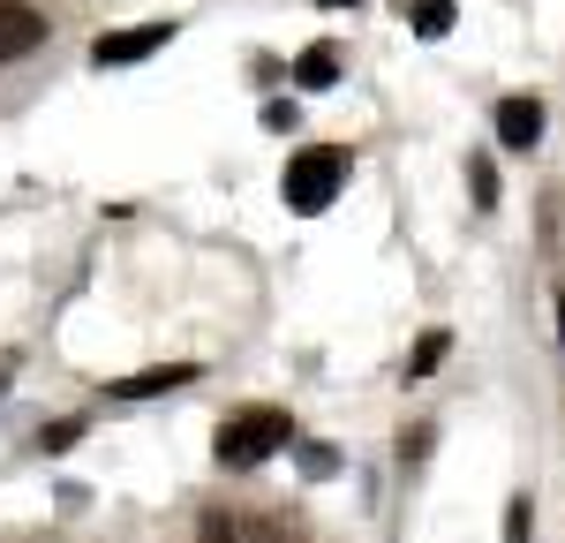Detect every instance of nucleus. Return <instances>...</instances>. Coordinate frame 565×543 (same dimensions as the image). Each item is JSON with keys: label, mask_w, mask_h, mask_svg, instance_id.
Here are the masks:
<instances>
[{"label": "nucleus", "mask_w": 565, "mask_h": 543, "mask_svg": "<svg viewBox=\"0 0 565 543\" xmlns=\"http://www.w3.org/2000/svg\"><path fill=\"white\" fill-rule=\"evenodd\" d=\"M174 31L181 23H129V31H106V39L90 45V68H136V61H151Z\"/></svg>", "instance_id": "obj_3"}, {"label": "nucleus", "mask_w": 565, "mask_h": 543, "mask_svg": "<svg viewBox=\"0 0 565 543\" xmlns=\"http://www.w3.org/2000/svg\"><path fill=\"white\" fill-rule=\"evenodd\" d=\"M505 543H527V498L513 505V521H505Z\"/></svg>", "instance_id": "obj_14"}, {"label": "nucleus", "mask_w": 565, "mask_h": 543, "mask_svg": "<svg viewBox=\"0 0 565 543\" xmlns=\"http://www.w3.org/2000/svg\"><path fill=\"white\" fill-rule=\"evenodd\" d=\"M535 136H543V98H498V143L535 151Z\"/></svg>", "instance_id": "obj_6"}, {"label": "nucleus", "mask_w": 565, "mask_h": 543, "mask_svg": "<svg viewBox=\"0 0 565 543\" xmlns=\"http://www.w3.org/2000/svg\"><path fill=\"white\" fill-rule=\"evenodd\" d=\"M196 543H242V529H234V521H226V513H204V521H196Z\"/></svg>", "instance_id": "obj_10"}, {"label": "nucleus", "mask_w": 565, "mask_h": 543, "mask_svg": "<svg viewBox=\"0 0 565 543\" xmlns=\"http://www.w3.org/2000/svg\"><path fill=\"white\" fill-rule=\"evenodd\" d=\"M242 543H302V536H295V529H287L279 513H257V521L242 529Z\"/></svg>", "instance_id": "obj_8"}, {"label": "nucleus", "mask_w": 565, "mask_h": 543, "mask_svg": "<svg viewBox=\"0 0 565 543\" xmlns=\"http://www.w3.org/2000/svg\"><path fill=\"white\" fill-rule=\"evenodd\" d=\"M324 8H354V0H324Z\"/></svg>", "instance_id": "obj_16"}, {"label": "nucleus", "mask_w": 565, "mask_h": 543, "mask_svg": "<svg viewBox=\"0 0 565 543\" xmlns=\"http://www.w3.org/2000/svg\"><path fill=\"white\" fill-rule=\"evenodd\" d=\"M8 370H15V362H0V385H8Z\"/></svg>", "instance_id": "obj_15"}, {"label": "nucleus", "mask_w": 565, "mask_h": 543, "mask_svg": "<svg viewBox=\"0 0 565 543\" xmlns=\"http://www.w3.org/2000/svg\"><path fill=\"white\" fill-rule=\"evenodd\" d=\"M468 181H476V204L490 212V204H498V174H490V159H468Z\"/></svg>", "instance_id": "obj_12"}, {"label": "nucleus", "mask_w": 565, "mask_h": 543, "mask_svg": "<svg viewBox=\"0 0 565 543\" xmlns=\"http://www.w3.org/2000/svg\"><path fill=\"white\" fill-rule=\"evenodd\" d=\"M332 76H340V45H309L302 61H295V84L302 91H324Z\"/></svg>", "instance_id": "obj_7"}, {"label": "nucleus", "mask_w": 565, "mask_h": 543, "mask_svg": "<svg viewBox=\"0 0 565 543\" xmlns=\"http://www.w3.org/2000/svg\"><path fill=\"white\" fill-rule=\"evenodd\" d=\"M76 438H84V415H61V423L45 430L39 446H45V453H61V446H76Z\"/></svg>", "instance_id": "obj_13"}, {"label": "nucleus", "mask_w": 565, "mask_h": 543, "mask_svg": "<svg viewBox=\"0 0 565 543\" xmlns=\"http://www.w3.org/2000/svg\"><path fill=\"white\" fill-rule=\"evenodd\" d=\"M340 189H348V151L317 143V151H295L287 159V204L295 212H332Z\"/></svg>", "instance_id": "obj_2"}, {"label": "nucleus", "mask_w": 565, "mask_h": 543, "mask_svg": "<svg viewBox=\"0 0 565 543\" xmlns=\"http://www.w3.org/2000/svg\"><path fill=\"white\" fill-rule=\"evenodd\" d=\"M445 348H452L445 332H423V348H415V377H430L437 362H445Z\"/></svg>", "instance_id": "obj_11"}, {"label": "nucleus", "mask_w": 565, "mask_h": 543, "mask_svg": "<svg viewBox=\"0 0 565 543\" xmlns=\"http://www.w3.org/2000/svg\"><path fill=\"white\" fill-rule=\"evenodd\" d=\"M204 370L196 362H167V370H136V377H114L106 393L114 401H159V393H174V385H196Z\"/></svg>", "instance_id": "obj_5"}, {"label": "nucleus", "mask_w": 565, "mask_h": 543, "mask_svg": "<svg viewBox=\"0 0 565 543\" xmlns=\"http://www.w3.org/2000/svg\"><path fill=\"white\" fill-rule=\"evenodd\" d=\"M415 31H423V39H445V31H452V0H423V8H415Z\"/></svg>", "instance_id": "obj_9"}, {"label": "nucleus", "mask_w": 565, "mask_h": 543, "mask_svg": "<svg viewBox=\"0 0 565 543\" xmlns=\"http://www.w3.org/2000/svg\"><path fill=\"white\" fill-rule=\"evenodd\" d=\"M287 438H295V423L279 407H242V415L218 423V460L226 468H257L271 453H287Z\"/></svg>", "instance_id": "obj_1"}, {"label": "nucleus", "mask_w": 565, "mask_h": 543, "mask_svg": "<svg viewBox=\"0 0 565 543\" xmlns=\"http://www.w3.org/2000/svg\"><path fill=\"white\" fill-rule=\"evenodd\" d=\"M45 45V15L23 8V0H0V61H23Z\"/></svg>", "instance_id": "obj_4"}]
</instances>
